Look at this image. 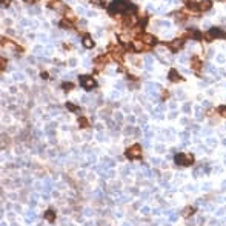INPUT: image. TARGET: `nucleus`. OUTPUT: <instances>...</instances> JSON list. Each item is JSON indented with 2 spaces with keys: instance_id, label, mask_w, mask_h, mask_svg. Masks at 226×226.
Listing matches in <instances>:
<instances>
[{
  "instance_id": "20e7f679",
  "label": "nucleus",
  "mask_w": 226,
  "mask_h": 226,
  "mask_svg": "<svg viewBox=\"0 0 226 226\" xmlns=\"http://www.w3.org/2000/svg\"><path fill=\"white\" fill-rule=\"evenodd\" d=\"M79 80H80V85L85 88V89H92V88H95V80L92 79V77H88V76H80L79 77Z\"/></svg>"
},
{
  "instance_id": "a211bd4d",
  "label": "nucleus",
  "mask_w": 226,
  "mask_h": 226,
  "mask_svg": "<svg viewBox=\"0 0 226 226\" xmlns=\"http://www.w3.org/2000/svg\"><path fill=\"white\" fill-rule=\"evenodd\" d=\"M217 62H219V63H223V62H225V57H223V55H217Z\"/></svg>"
},
{
  "instance_id": "dca6fc26",
  "label": "nucleus",
  "mask_w": 226,
  "mask_h": 226,
  "mask_svg": "<svg viewBox=\"0 0 226 226\" xmlns=\"http://www.w3.org/2000/svg\"><path fill=\"white\" fill-rule=\"evenodd\" d=\"M219 112H220L223 117H226V106H220V108H219Z\"/></svg>"
},
{
  "instance_id": "2eb2a0df",
  "label": "nucleus",
  "mask_w": 226,
  "mask_h": 226,
  "mask_svg": "<svg viewBox=\"0 0 226 226\" xmlns=\"http://www.w3.org/2000/svg\"><path fill=\"white\" fill-rule=\"evenodd\" d=\"M192 212H194V208H186V209L183 211V215H185V217H188V215H189V214H192Z\"/></svg>"
},
{
  "instance_id": "4468645a",
  "label": "nucleus",
  "mask_w": 226,
  "mask_h": 226,
  "mask_svg": "<svg viewBox=\"0 0 226 226\" xmlns=\"http://www.w3.org/2000/svg\"><path fill=\"white\" fill-rule=\"evenodd\" d=\"M79 125H80L82 128H88V120H86L85 117H80V119H79Z\"/></svg>"
},
{
  "instance_id": "6e6552de",
  "label": "nucleus",
  "mask_w": 226,
  "mask_h": 226,
  "mask_svg": "<svg viewBox=\"0 0 226 226\" xmlns=\"http://www.w3.org/2000/svg\"><path fill=\"white\" fill-rule=\"evenodd\" d=\"M169 80L171 82H179V80H181V77L179 76V72L176 69H171L169 71Z\"/></svg>"
},
{
  "instance_id": "ddd939ff",
  "label": "nucleus",
  "mask_w": 226,
  "mask_h": 226,
  "mask_svg": "<svg viewBox=\"0 0 226 226\" xmlns=\"http://www.w3.org/2000/svg\"><path fill=\"white\" fill-rule=\"evenodd\" d=\"M186 6H188V9H192V11H200V9H198V5H197L195 2H188V3H186Z\"/></svg>"
},
{
  "instance_id": "4be33fe9",
  "label": "nucleus",
  "mask_w": 226,
  "mask_h": 226,
  "mask_svg": "<svg viewBox=\"0 0 226 226\" xmlns=\"http://www.w3.org/2000/svg\"><path fill=\"white\" fill-rule=\"evenodd\" d=\"M69 66H76V60H74V59L69 60Z\"/></svg>"
},
{
  "instance_id": "f3484780",
  "label": "nucleus",
  "mask_w": 226,
  "mask_h": 226,
  "mask_svg": "<svg viewBox=\"0 0 226 226\" xmlns=\"http://www.w3.org/2000/svg\"><path fill=\"white\" fill-rule=\"evenodd\" d=\"M66 106H68L71 111H77V106H76V105H72V103H66Z\"/></svg>"
},
{
  "instance_id": "1a4fd4ad",
  "label": "nucleus",
  "mask_w": 226,
  "mask_h": 226,
  "mask_svg": "<svg viewBox=\"0 0 226 226\" xmlns=\"http://www.w3.org/2000/svg\"><path fill=\"white\" fill-rule=\"evenodd\" d=\"M181 45H183V40H181V39H177V40H172V42L169 43V48H171L172 51H177Z\"/></svg>"
},
{
  "instance_id": "f257e3e1",
  "label": "nucleus",
  "mask_w": 226,
  "mask_h": 226,
  "mask_svg": "<svg viewBox=\"0 0 226 226\" xmlns=\"http://www.w3.org/2000/svg\"><path fill=\"white\" fill-rule=\"evenodd\" d=\"M136 11V6H133L129 3V0H114L109 6V12L114 14V12H123V11Z\"/></svg>"
},
{
  "instance_id": "412c9836",
  "label": "nucleus",
  "mask_w": 226,
  "mask_h": 226,
  "mask_svg": "<svg viewBox=\"0 0 226 226\" xmlns=\"http://www.w3.org/2000/svg\"><path fill=\"white\" fill-rule=\"evenodd\" d=\"M92 3H95V5H103V0H92Z\"/></svg>"
},
{
  "instance_id": "7ed1b4c3",
  "label": "nucleus",
  "mask_w": 226,
  "mask_h": 226,
  "mask_svg": "<svg viewBox=\"0 0 226 226\" xmlns=\"http://www.w3.org/2000/svg\"><path fill=\"white\" fill-rule=\"evenodd\" d=\"M125 155H126L129 160L140 159V157H141V148H140V145H133L131 148H128L126 152H125Z\"/></svg>"
},
{
  "instance_id": "423d86ee",
  "label": "nucleus",
  "mask_w": 226,
  "mask_h": 226,
  "mask_svg": "<svg viewBox=\"0 0 226 226\" xmlns=\"http://www.w3.org/2000/svg\"><path fill=\"white\" fill-rule=\"evenodd\" d=\"M212 8V2L211 0H205V2H202L200 5H198V9L200 11H209Z\"/></svg>"
},
{
  "instance_id": "9d476101",
  "label": "nucleus",
  "mask_w": 226,
  "mask_h": 226,
  "mask_svg": "<svg viewBox=\"0 0 226 226\" xmlns=\"http://www.w3.org/2000/svg\"><path fill=\"white\" fill-rule=\"evenodd\" d=\"M51 8H54V9H57V11H63V9H65V5H63L60 0H55V2L51 3Z\"/></svg>"
},
{
  "instance_id": "9b49d317",
  "label": "nucleus",
  "mask_w": 226,
  "mask_h": 226,
  "mask_svg": "<svg viewBox=\"0 0 226 226\" xmlns=\"http://www.w3.org/2000/svg\"><path fill=\"white\" fill-rule=\"evenodd\" d=\"M45 219L48 220V222H54V220H55V212H54V211H51V209H49V211H46V212H45Z\"/></svg>"
},
{
  "instance_id": "aec40b11",
  "label": "nucleus",
  "mask_w": 226,
  "mask_h": 226,
  "mask_svg": "<svg viewBox=\"0 0 226 226\" xmlns=\"http://www.w3.org/2000/svg\"><path fill=\"white\" fill-rule=\"evenodd\" d=\"M14 79H15V80H22L23 76H22V74H14Z\"/></svg>"
},
{
  "instance_id": "f8f14e48",
  "label": "nucleus",
  "mask_w": 226,
  "mask_h": 226,
  "mask_svg": "<svg viewBox=\"0 0 226 226\" xmlns=\"http://www.w3.org/2000/svg\"><path fill=\"white\" fill-rule=\"evenodd\" d=\"M83 45H85V48H92L94 46V42L91 40V37H83Z\"/></svg>"
},
{
  "instance_id": "6ab92c4d",
  "label": "nucleus",
  "mask_w": 226,
  "mask_h": 226,
  "mask_svg": "<svg viewBox=\"0 0 226 226\" xmlns=\"http://www.w3.org/2000/svg\"><path fill=\"white\" fill-rule=\"evenodd\" d=\"M189 109H191V105H189V103H186V105L183 106V111H185V112H188Z\"/></svg>"
},
{
  "instance_id": "5701e85b",
  "label": "nucleus",
  "mask_w": 226,
  "mask_h": 226,
  "mask_svg": "<svg viewBox=\"0 0 226 226\" xmlns=\"http://www.w3.org/2000/svg\"><path fill=\"white\" fill-rule=\"evenodd\" d=\"M40 76H42V79H48V72H42Z\"/></svg>"
},
{
  "instance_id": "0eeeda50",
  "label": "nucleus",
  "mask_w": 226,
  "mask_h": 226,
  "mask_svg": "<svg viewBox=\"0 0 226 226\" xmlns=\"http://www.w3.org/2000/svg\"><path fill=\"white\" fill-rule=\"evenodd\" d=\"M141 39H143V42H146V43H149V45H155V42H157V39H155L154 36H151V34H143Z\"/></svg>"
},
{
  "instance_id": "39448f33",
  "label": "nucleus",
  "mask_w": 226,
  "mask_h": 226,
  "mask_svg": "<svg viewBox=\"0 0 226 226\" xmlns=\"http://www.w3.org/2000/svg\"><path fill=\"white\" fill-rule=\"evenodd\" d=\"M225 36H226L225 31H222L220 28H215V26H214V28H211L209 33L206 34V39H208V42H211L214 37L217 39V37H225Z\"/></svg>"
},
{
  "instance_id": "f03ea898",
  "label": "nucleus",
  "mask_w": 226,
  "mask_h": 226,
  "mask_svg": "<svg viewBox=\"0 0 226 226\" xmlns=\"http://www.w3.org/2000/svg\"><path fill=\"white\" fill-rule=\"evenodd\" d=\"M176 163L181 165V166H191L194 163V155L186 154V152H180L176 155Z\"/></svg>"
}]
</instances>
